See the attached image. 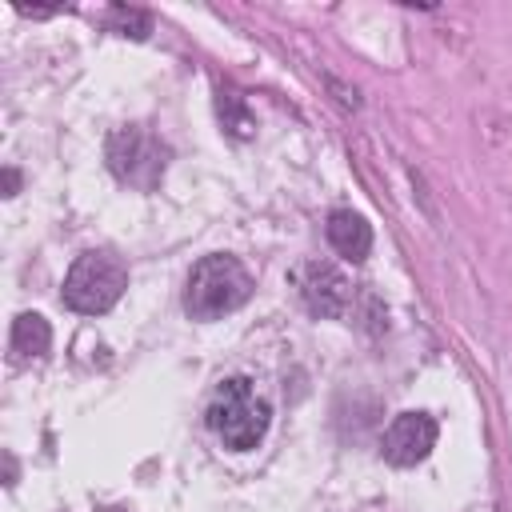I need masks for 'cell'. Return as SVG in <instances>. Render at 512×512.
<instances>
[{
	"instance_id": "9",
	"label": "cell",
	"mask_w": 512,
	"mask_h": 512,
	"mask_svg": "<svg viewBox=\"0 0 512 512\" xmlns=\"http://www.w3.org/2000/svg\"><path fill=\"white\" fill-rule=\"evenodd\" d=\"M112 24H116L124 36H132L128 28H136V36H144V32H148V16H144V12H136V8H112Z\"/></svg>"
},
{
	"instance_id": "3",
	"label": "cell",
	"mask_w": 512,
	"mask_h": 512,
	"mask_svg": "<svg viewBox=\"0 0 512 512\" xmlns=\"http://www.w3.org/2000/svg\"><path fill=\"white\" fill-rule=\"evenodd\" d=\"M128 288V268L120 256L96 248V252H84L76 256V264L68 268L64 276V304L80 316H100L108 312Z\"/></svg>"
},
{
	"instance_id": "6",
	"label": "cell",
	"mask_w": 512,
	"mask_h": 512,
	"mask_svg": "<svg viewBox=\"0 0 512 512\" xmlns=\"http://www.w3.org/2000/svg\"><path fill=\"white\" fill-rule=\"evenodd\" d=\"M432 448H436V420H432L428 412H400V416L384 428V440H380L384 460L396 464V468L420 464Z\"/></svg>"
},
{
	"instance_id": "8",
	"label": "cell",
	"mask_w": 512,
	"mask_h": 512,
	"mask_svg": "<svg viewBox=\"0 0 512 512\" xmlns=\"http://www.w3.org/2000/svg\"><path fill=\"white\" fill-rule=\"evenodd\" d=\"M48 344H52V328H48V320L40 312L16 316V324H12V352L20 360H40L48 352Z\"/></svg>"
},
{
	"instance_id": "7",
	"label": "cell",
	"mask_w": 512,
	"mask_h": 512,
	"mask_svg": "<svg viewBox=\"0 0 512 512\" xmlns=\"http://www.w3.org/2000/svg\"><path fill=\"white\" fill-rule=\"evenodd\" d=\"M324 232H328V244H332L344 260H364V256L372 252V228H368V220H364L360 212H352V208H336V212L328 216Z\"/></svg>"
},
{
	"instance_id": "5",
	"label": "cell",
	"mask_w": 512,
	"mask_h": 512,
	"mask_svg": "<svg viewBox=\"0 0 512 512\" xmlns=\"http://www.w3.org/2000/svg\"><path fill=\"white\" fill-rule=\"evenodd\" d=\"M296 288H300V300L312 316H344V308L352 300L348 276L328 260H308L296 272Z\"/></svg>"
},
{
	"instance_id": "2",
	"label": "cell",
	"mask_w": 512,
	"mask_h": 512,
	"mask_svg": "<svg viewBox=\"0 0 512 512\" xmlns=\"http://www.w3.org/2000/svg\"><path fill=\"white\" fill-rule=\"evenodd\" d=\"M248 296H252L248 268L236 256L216 252V256H204L192 268V276L184 284V312L192 320H220V316L236 312Z\"/></svg>"
},
{
	"instance_id": "1",
	"label": "cell",
	"mask_w": 512,
	"mask_h": 512,
	"mask_svg": "<svg viewBox=\"0 0 512 512\" xmlns=\"http://www.w3.org/2000/svg\"><path fill=\"white\" fill-rule=\"evenodd\" d=\"M268 420H272V408L248 376H228L208 400V428L232 452L256 448L268 432Z\"/></svg>"
},
{
	"instance_id": "4",
	"label": "cell",
	"mask_w": 512,
	"mask_h": 512,
	"mask_svg": "<svg viewBox=\"0 0 512 512\" xmlns=\"http://www.w3.org/2000/svg\"><path fill=\"white\" fill-rule=\"evenodd\" d=\"M164 164H168V148L156 136H148L144 128H116L108 136V168L124 184L148 192L164 176Z\"/></svg>"
}]
</instances>
